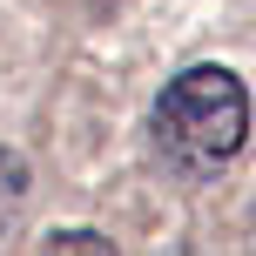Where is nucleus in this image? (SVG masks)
<instances>
[{
  "label": "nucleus",
  "mask_w": 256,
  "mask_h": 256,
  "mask_svg": "<svg viewBox=\"0 0 256 256\" xmlns=\"http://www.w3.org/2000/svg\"><path fill=\"white\" fill-rule=\"evenodd\" d=\"M20 202H27V162L14 148H0V230L20 216Z\"/></svg>",
  "instance_id": "2"
},
{
  "label": "nucleus",
  "mask_w": 256,
  "mask_h": 256,
  "mask_svg": "<svg viewBox=\"0 0 256 256\" xmlns=\"http://www.w3.org/2000/svg\"><path fill=\"white\" fill-rule=\"evenodd\" d=\"M250 142V94L230 68L202 61L182 68L155 102V148L182 168V176H216L243 155Z\"/></svg>",
  "instance_id": "1"
},
{
  "label": "nucleus",
  "mask_w": 256,
  "mask_h": 256,
  "mask_svg": "<svg viewBox=\"0 0 256 256\" xmlns=\"http://www.w3.org/2000/svg\"><path fill=\"white\" fill-rule=\"evenodd\" d=\"M48 256H115V250H108L102 236H88V230H68V236L48 243Z\"/></svg>",
  "instance_id": "3"
}]
</instances>
